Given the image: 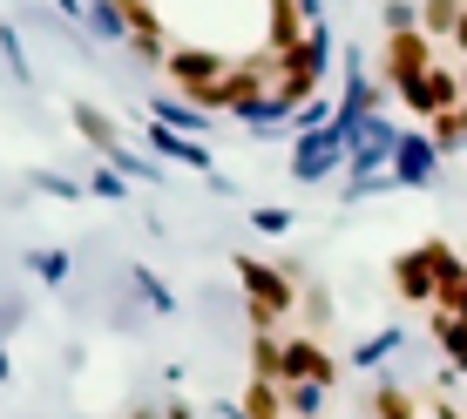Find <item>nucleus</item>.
<instances>
[{"instance_id": "nucleus-1", "label": "nucleus", "mask_w": 467, "mask_h": 419, "mask_svg": "<svg viewBox=\"0 0 467 419\" xmlns=\"http://www.w3.org/2000/svg\"><path fill=\"white\" fill-rule=\"evenodd\" d=\"M109 7L203 108L265 116L318 82L326 47L305 0H109Z\"/></svg>"}, {"instance_id": "nucleus-2", "label": "nucleus", "mask_w": 467, "mask_h": 419, "mask_svg": "<svg viewBox=\"0 0 467 419\" xmlns=\"http://www.w3.org/2000/svg\"><path fill=\"white\" fill-rule=\"evenodd\" d=\"M427 332H433V345H441V359L454 365V373H467V318H454V312H427Z\"/></svg>"}]
</instances>
